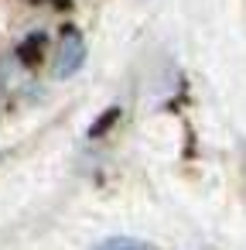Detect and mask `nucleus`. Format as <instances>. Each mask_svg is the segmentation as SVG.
Wrapping results in <instances>:
<instances>
[{"mask_svg":"<svg viewBox=\"0 0 246 250\" xmlns=\"http://www.w3.org/2000/svg\"><path fill=\"white\" fill-rule=\"evenodd\" d=\"M86 62V38L76 28H65L55 48V62H52V76L55 79H72Z\"/></svg>","mask_w":246,"mask_h":250,"instance_id":"f257e3e1","label":"nucleus"},{"mask_svg":"<svg viewBox=\"0 0 246 250\" xmlns=\"http://www.w3.org/2000/svg\"><path fill=\"white\" fill-rule=\"evenodd\" d=\"M96 250H157L144 240H133V236H110L103 243H96Z\"/></svg>","mask_w":246,"mask_h":250,"instance_id":"f03ea898","label":"nucleus"}]
</instances>
